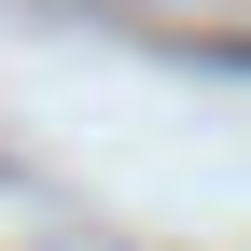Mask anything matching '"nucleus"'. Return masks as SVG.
<instances>
[{"mask_svg": "<svg viewBox=\"0 0 251 251\" xmlns=\"http://www.w3.org/2000/svg\"><path fill=\"white\" fill-rule=\"evenodd\" d=\"M224 70H251V42H224Z\"/></svg>", "mask_w": 251, "mask_h": 251, "instance_id": "obj_1", "label": "nucleus"}]
</instances>
